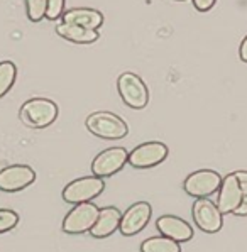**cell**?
I'll use <instances>...</instances> for the list:
<instances>
[{"label": "cell", "mask_w": 247, "mask_h": 252, "mask_svg": "<svg viewBox=\"0 0 247 252\" xmlns=\"http://www.w3.org/2000/svg\"><path fill=\"white\" fill-rule=\"evenodd\" d=\"M100 207H96L93 201H85V203H78L71 208L66 217L63 220V228L64 234L69 235H78V234H87L90 232V228L93 227L96 217H98Z\"/></svg>", "instance_id": "5"}, {"label": "cell", "mask_w": 247, "mask_h": 252, "mask_svg": "<svg viewBox=\"0 0 247 252\" xmlns=\"http://www.w3.org/2000/svg\"><path fill=\"white\" fill-rule=\"evenodd\" d=\"M222 185V176L214 169H198L191 173L183 181V189L193 198H210L218 191Z\"/></svg>", "instance_id": "7"}, {"label": "cell", "mask_w": 247, "mask_h": 252, "mask_svg": "<svg viewBox=\"0 0 247 252\" xmlns=\"http://www.w3.org/2000/svg\"><path fill=\"white\" fill-rule=\"evenodd\" d=\"M129 153L124 147H109L95 156L92 162V174L98 178H110L127 164Z\"/></svg>", "instance_id": "10"}, {"label": "cell", "mask_w": 247, "mask_h": 252, "mask_svg": "<svg viewBox=\"0 0 247 252\" xmlns=\"http://www.w3.org/2000/svg\"><path fill=\"white\" fill-rule=\"evenodd\" d=\"M232 215H235V217H247V195H244L242 203L239 205V208L232 213Z\"/></svg>", "instance_id": "24"}, {"label": "cell", "mask_w": 247, "mask_h": 252, "mask_svg": "<svg viewBox=\"0 0 247 252\" xmlns=\"http://www.w3.org/2000/svg\"><path fill=\"white\" fill-rule=\"evenodd\" d=\"M195 225L205 234H217L223 225V215L210 198H196L191 208Z\"/></svg>", "instance_id": "8"}, {"label": "cell", "mask_w": 247, "mask_h": 252, "mask_svg": "<svg viewBox=\"0 0 247 252\" xmlns=\"http://www.w3.org/2000/svg\"><path fill=\"white\" fill-rule=\"evenodd\" d=\"M169 154V149L164 142L159 141H149L144 144H139L129 153L127 164L136 169H149L154 166L161 164L166 161Z\"/></svg>", "instance_id": "6"}, {"label": "cell", "mask_w": 247, "mask_h": 252, "mask_svg": "<svg viewBox=\"0 0 247 252\" xmlns=\"http://www.w3.org/2000/svg\"><path fill=\"white\" fill-rule=\"evenodd\" d=\"M15 78H17V66L12 61H2L0 63V98L12 90Z\"/></svg>", "instance_id": "18"}, {"label": "cell", "mask_w": 247, "mask_h": 252, "mask_svg": "<svg viewBox=\"0 0 247 252\" xmlns=\"http://www.w3.org/2000/svg\"><path fill=\"white\" fill-rule=\"evenodd\" d=\"M61 22H69V24L98 31L103 24V14L96 9H90V7H76V9L64 10L61 15Z\"/></svg>", "instance_id": "15"}, {"label": "cell", "mask_w": 247, "mask_h": 252, "mask_svg": "<svg viewBox=\"0 0 247 252\" xmlns=\"http://www.w3.org/2000/svg\"><path fill=\"white\" fill-rule=\"evenodd\" d=\"M175 2H186V0H175Z\"/></svg>", "instance_id": "26"}, {"label": "cell", "mask_w": 247, "mask_h": 252, "mask_svg": "<svg viewBox=\"0 0 247 252\" xmlns=\"http://www.w3.org/2000/svg\"><path fill=\"white\" fill-rule=\"evenodd\" d=\"M88 132L107 141H119L129 134V126L122 117L112 112H93L85 120Z\"/></svg>", "instance_id": "2"}, {"label": "cell", "mask_w": 247, "mask_h": 252, "mask_svg": "<svg viewBox=\"0 0 247 252\" xmlns=\"http://www.w3.org/2000/svg\"><path fill=\"white\" fill-rule=\"evenodd\" d=\"M153 215V207L148 201H136L132 203L121 217V230L122 235L125 237H132V235L139 234L141 230H144L146 225L149 223Z\"/></svg>", "instance_id": "11"}, {"label": "cell", "mask_w": 247, "mask_h": 252, "mask_svg": "<svg viewBox=\"0 0 247 252\" xmlns=\"http://www.w3.org/2000/svg\"><path fill=\"white\" fill-rule=\"evenodd\" d=\"M36 181V171L28 164H10L0 169V191L17 193Z\"/></svg>", "instance_id": "9"}, {"label": "cell", "mask_w": 247, "mask_h": 252, "mask_svg": "<svg viewBox=\"0 0 247 252\" xmlns=\"http://www.w3.org/2000/svg\"><path fill=\"white\" fill-rule=\"evenodd\" d=\"M19 215L17 212L10 210V208H0V234L10 232L12 228L17 227Z\"/></svg>", "instance_id": "20"}, {"label": "cell", "mask_w": 247, "mask_h": 252, "mask_svg": "<svg viewBox=\"0 0 247 252\" xmlns=\"http://www.w3.org/2000/svg\"><path fill=\"white\" fill-rule=\"evenodd\" d=\"M117 92L121 95L124 105L132 110H142L149 103V90L148 85L139 75L132 71L122 73L117 78Z\"/></svg>", "instance_id": "3"}, {"label": "cell", "mask_w": 247, "mask_h": 252, "mask_svg": "<svg viewBox=\"0 0 247 252\" xmlns=\"http://www.w3.org/2000/svg\"><path fill=\"white\" fill-rule=\"evenodd\" d=\"M26 2V14L31 22H41L46 19V9H48V0H24Z\"/></svg>", "instance_id": "19"}, {"label": "cell", "mask_w": 247, "mask_h": 252, "mask_svg": "<svg viewBox=\"0 0 247 252\" xmlns=\"http://www.w3.org/2000/svg\"><path fill=\"white\" fill-rule=\"evenodd\" d=\"M234 174L237 176L239 183H241L242 193H244V195H247V171H235Z\"/></svg>", "instance_id": "23"}, {"label": "cell", "mask_w": 247, "mask_h": 252, "mask_svg": "<svg viewBox=\"0 0 247 252\" xmlns=\"http://www.w3.org/2000/svg\"><path fill=\"white\" fill-rule=\"evenodd\" d=\"M156 228L161 235L175 240L178 244L190 242L193 239V234H195L190 223L176 215H161L156 220Z\"/></svg>", "instance_id": "13"}, {"label": "cell", "mask_w": 247, "mask_h": 252, "mask_svg": "<svg viewBox=\"0 0 247 252\" xmlns=\"http://www.w3.org/2000/svg\"><path fill=\"white\" fill-rule=\"evenodd\" d=\"M64 3L66 0H48V9H46V19L48 21H58L64 12Z\"/></svg>", "instance_id": "21"}, {"label": "cell", "mask_w": 247, "mask_h": 252, "mask_svg": "<svg viewBox=\"0 0 247 252\" xmlns=\"http://www.w3.org/2000/svg\"><path fill=\"white\" fill-rule=\"evenodd\" d=\"M239 58H241L244 63H247V36L241 42V48H239Z\"/></svg>", "instance_id": "25"}, {"label": "cell", "mask_w": 247, "mask_h": 252, "mask_svg": "<svg viewBox=\"0 0 247 252\" xmlns=\"http://www.w3.org/2000/svg\"><path fill=\"white\" fill-rule=\"evenodd\" d=\"M191 3L198 12H208L217 3V0H191Z\"/></svg>", "instance_id": "22"}, {"label": "cell", "mask_w": 247, "mask_h": 252, "mask_svg": "<svg viewBox=\"0 0 247 252\" xmlns=\"http://www.w3.org/2000/svg\"><path fill=\"white\" fill-rule=\"evenodd\" d=\"M56 34L75 44H93L100 37V32L96 29H87V27L69 24V22H60L56 26Z\"/></svg>", "instance_id": "16"}, {"label": "cell", "mask_w": 247, "mask_h": 252, "mask_svg": "<svg viewBox=\"0 0 247 252\" xmlns=\"http://www.w3.org/2000/svg\"><path fill=\"white\" fill-rule=\"evenodd\" d=\"M60 108L56 102L44 96H34L26 100L19 110V119L29 129H46L56 122Z\"/></svg>", "instance_id": "1"}, {"label": "cell", "mask_w": 247, "mask_h": 252, "mask_svg": "<svg viewBox=\"0 0 247 252\" xmlns=\"http://www.w3.org/2000/svg\"><path fill=\"white\" fill-rule=\"evenodd\" d=\"M242 198H244V193H242L237 176L234 173H230L225 178H222V185L218 188V201H217V207L222 212V215L234 213L239 208V205L242 203Z\"/></svg>", "instance_id": "12"}, {"label": "cell", "mask_w": 247, "mask_h": 252, "mask_svg": "<svg viewBox=\"0 0 247 252\" xmlns=\"http://www.w3.org/2000/svg\"><path fill=\"white\" fill-rule=\"evenodd\" d=\"M103 189H105L103 178L92 174V176H83L68 183L61 191V198L69 205H78L95 200L96 196L102 195Z\"/></svg>", "instance_id": "4"}, {"label": "cell", "mask_w": 247, "mask_h": 252, "mask_svg": "<svg viewBox=\"0 0 247 252\" xmlns=\"http://www.w3.org/2000/svg\"><path fill=\"white\" fill-rule=\"evenodd\" d=\"M121 217H122V213L117 207L100 208L98 217H96L93 227L90 228L88 234H90L93 239L110 237L114 232L119 230V225H121Z\"/></svg>", "instance_id": "14"}, {"label": "cell", "mask_w": 247, "mask_h": 252, "mask_svg": "<svg viewBox=\"0 0 247 252\" xmlns=\"http://www.w3.org/2000/svg\"><path fill=\"white\" fill-rule=\"evenodd\" d=\"M141 252H181V244L164 235H157V237L146 239L141 244Z\"/></svg>", "instance_id": "17"}]
</instances>
